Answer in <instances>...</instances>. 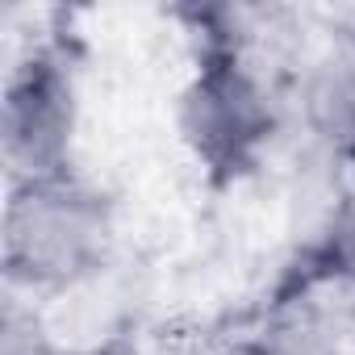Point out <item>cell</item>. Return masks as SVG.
I'll return each mask as SVG.
<instances>
[{
  "label": "cell",
  "mask_w": 355,
  "mask_h": 355,
  "mask_svg": "<svg viewBox=\"0 0 355 355\" xmlns=\"http://www.w3.org/2000/svg\"><path fill=\"white\" fill-rule=\"evenodd\" d=\"M109 251V205L88 184L21 180L5 205V272L13 284L59 288L101 268Z\"/></svg>",
  "instance_id": "1"
},
{
  "label": "cell",
  "mask_w": 355,
  "mask_h": 355,
  "mask_svg": "<svg viewBox=\"0 0 355 355\" xmlns=\"http://www.w3.org/2000/svg\"><path fill=\"white\" fill-rule=\"evenodd\" d=\"M305 280H343V284H355V197H347L334 209L322 243L309 251V268H305L301 284Z\"/></svg>",
  "instance_id": "5"
},
{
  "label": "cell",
  "mask_w": 355,
  "mask_h": 355,
  "mask_svg": "<svg viewBox=\"0 0 355 355\" xmlns=\"http://www.w3.org/2000/svg\"><path fill=\"white\" fill-rule=\"evenodd\" d=\"M305 117L330 150L355 159V80L338 55L322 59L305 76Z\"/></svg>",
  "instance_id": "4"
},
{
  "label": "cell",
  "mask_w": 355,
  "mask_h": 355,
  "mask_svg": "<svg viewBox=\"0 0 355 355\" xmlns=\"http://www.w3.org/2000/svg\"><path fill=\"white\" fill-rule=\"evenodd\" d=\"M226 355H272V351L255 338V343H239V347H234V351H226Z\"/></svg>",
  "instance_id": "8"
},
{
  "label": "cell",
  "mask_w": 355,
  "mask_h": 355,
  "mask_svg": "<svg viewBox=\"0 0 355 355\" xmlns=\"http://www.w3.org/2000/svg\"><path fill=\"white\" fill-rule=\"evenodd\" d=\"M338 59H343V67H347V76L355 80V34H347L343 42H338V51H334Z\"/></svg>",
  "instance_id": "6"
},
{
  "label": "cell",
  "mask_w": 355,
  "mask_h": 355,
  "mask_svg": "<svg viewBox=\"0 0 355 355\" xmlns=\"http://www.w3.org/2000/svg\"><path fill=\"white\" fill-rule=\"evenodd\" d=\"M46 355H121V351H117V347H76V351H55V347H51Z\"/></svg>",
  "instance_id": "7"
},
{
  "label": "cell",
  "mask_w": 355,
  "mask_h": 355,
  "mask_svg": "<svg viewBox=\"0 0 355 355\" xmlns=\"http://www.w3.org/2000/svg\"><path fill=\"white\" fill-rule=\"evenodd\" d=\"M276 130L268 84L243 63L239 51H205L193 84L180 96V138L214 175L247 171Z\"/></svg>",
  "instance_id": "2"
},
{
  "label": "cell",
  "mask_w": 355,
  "mask_h": 355,
  "mask_svg": "<svg viewBox=\"0 0 355 355\" xmlns=\"http://www.w3.org/2000/svg\"><path fill=\"white\" fill-rule=\"evenodd\" d=\"M76 138V84L55 51H34L5 88V159L21 180L67 175Z\"/></svg>",
  "instance_id": "3"
}]
</instances>
